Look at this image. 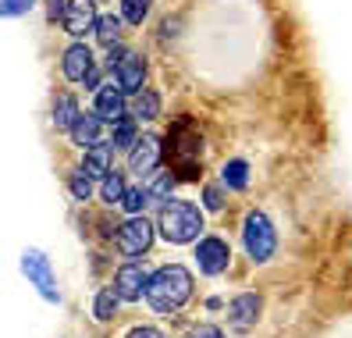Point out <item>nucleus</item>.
<instances>
[{
	"mask_svg": "<svg viewBox=\"0 0 352 338\" xmlns=\"http://www.w3.org/2000/svg\"><path fill=\"white\" fill-rule=\"evenodd\" d=\"M196 282H192V271L182 267V264H164L150 274V288H146V303L153 313L160 317H175L185 303L192 299Z\"/></svg>",
	"mask_w": 352,
	"mask_h": 338,
	"instance_id": "f257e3e1",
	"label": "nucleus"
},
{
	"mask_svg": "<svg viewBox=\"0 0 352 338\" xmlns=\"http://www.w3.org/2000/svg\"><path fill=\"white\" fill-rule=\"evenodd\" d=\"M168 160H171V171L182 182H199V157H203V136H199V125L192 118H178L171 129H168Z\"/></svg>",
	"mask_w": 352,
	"mask_h": 338,
	"instance_id": "f03ea898",
	"label": "nucleus"
},
{
	"mask_svg": "<svg viewBox=\"0 0 352 338\" xmlns=\"http://www.w3.org/2000/svg\"><path fill=\"white\" fill-rule=\"evenodd\" d=\"M157 228L164 242L171 246H189V242H199L203 239V228H206V218L203 210L192 203V200H168L157 214Z\"/></svg>",
	"mask_w": 352,
	"mask_h": 338,
	"instance_id": "7ed1b4c3",
	"label": "nucleus"
},
{
	"mask_svg": "<svg viewBox=\"0 0 352 338\" xmlns=\"http://www.w3.org/2000/svg\"><path fill=\"white\" fill-rule=\"evenodd\" d=\"M242 246L253 264H271L278 253V228L267 210H250L242 221Z\"/></svg>",
	"mask_w": 352,
	"mask_h": 338,
	"instance_id": "20e7f679",
	"label": "nucleus"
},
{
	"mask_svg": "<svg viewBox=\"0 0 352 338\" xmlns=\"http://www.w3.org/2000/svg\"><path fill=\"white\" fill-rule=\"evenodd\" d=\"M107 72H111V78H114L129 96H135V93L146 89V72H150V68H146V57L135 54V50L114 47L111 57H107Z\"/></svg>",
	"mask_w": 352,
	"mask_h": 338,
	"instance_id": "39448f33",
	"label": "nucleus"
},
{
	"mask_svg": "<svg viewBox=\"0 0 352 338\" xmlns=\"http://www.w3.org/2000/svg\"><path fill=\"white\" fill-rule=\"evenodd\" d=\"M157 239V224H150L142 214L135 218H125L118 224V235H114V246L121 257H129V260H139V257H146L150 246Z\"/></svg>",
	"mask_w": 352,
	"mask_h": 338,
	"instance_id": "423d86ee",
	"label": "nucleus"
},
{
	"mask_svg": "<svg viewBox=\"0 0 352 338\" xmlns=\"http://www.w3.org/2000/svg\"><path fill=\"white\" fill-rule=\"evenodd\" d=\"M22 271L29 285L43 295L47 303H60V292H57V278H54V267H50V257L43 249H25L22 253Z\"/></svg>",
	"mask_w": 352,
	"mask_h": 338,
	"instance_id": "0eeeda50",
	"label": "nucleus"
},
{
	"mask_svg": "<svg viewBox=\"0 0 352 338\" xmlns=\"http://www.w3.org/2000/svg\"><path fill=\"white\" fill-rule=\"evenodd\" d=\"M196 267L206 278H221V274L232 267V246L221 235H203L196 242Z\"/></svg>",
	"mask_w": 352,
	"mask_h": 338,
	"instance_id": "6e6552de",
	"label": "nucleus"
},
{
	"mask_svg": "<svg viewBox=\"0 0 352 338\" xmlns=\"http://www.w3.org/2000/svg\"><path fill=\"white\" fill-rule=\"evenodd\" d=\"M114 292L121 295L125 303H139V299H146V288H150V271L142 267L139 260H129V264H121L114 271Z\"/></svg>",
	"mask_w": 352,
	"mask_h": 338,
	"instance_id": "1a4fd4ad",
	"label": "nucleus"
},
{
	"mask_svg": "<svg viewBox=\"0 0 352 338\" xmlns=\"http://www.w3.org/2000/svg\"><path fill=\"white\" fill-rule=\"evenodd\" d=\"M160 160H164V142H160V136H153V132L139 136V142L129 150V167H132L142 182H146L153 171H160Z\"/></svg>",
	"mask_w": 352,
	"mask_h": 338,
	"instance_id": "9d476101",
	"label": "nucleus"
},
{
	"mask_svg": "<svg viewBox=\"0 0 352 338\" xmlns=\"http://www.w3.org/2000/svg\"><path fill=\"white\" fill-rule=\"evenodd\" d=\"M96 57L89 50V43H82V39H75V43L60 54V75H65L68 82H78V86H86V78L96 72Z\"/></svg>",
	"mask_w": 352,
	"mask_h": 338,
	"instance_id": "9b49d317",
	"label": "nucleus"
},
{
	"mask_svg": "<svg viewBox=\"0 0 352 338\" xmlns=\"http://www.w3.org/2000/svg\"><path fill=\"white\" fill-rule=\"evenodd\" d=\"M96 22H100L96 0H68L65 18H60V29H65L72 39H82L86 32H96Z\"/></svg>",
	"mask_w": 352,
	"mask_h": 338,
	"instance_id": "f8f14e48",
	"label": "nucleus"
},
{
	"mask_svg": "<svg viewBox=\"0 0 352 338\" xmlns=\"http://www.w3.org/2000/svg\"><path fill=\"white\" fill-rule=\"evenodd\" d=\"M93 111L107 121V125H114L118 118L129 114V93L121 89L118 82H103V86L93 93Z\"/></svg>",
	"mask_w": 352,
	"mask_h": 338,
	"instance_id": "ddd939ff",
	"label": "nucleus"
},
{
	"mask_svg": "<svg viewBox=\"0 0 352 338\" xmlns=\"http://www.w3.org/2000/svg\"><path fill=\"white\" fill-rule=\"evenodd\" d=\"M103 129H107V121H103L96 111H82L78 121L72 125L68 139H72V146H78V150H93V146L103 142Z\"/></svg>",
	"mask_w": 352,
	"mask_h": 338,
	"instance_id": "4468645a",
	"label": "nucleus"
},
{
	"mask_svg": "<svg viewBox=\"0 0 352 338\" xmlns=\"http://www.w3.org/2000/svg\"><path fill=\"white\" fill-rule=\"evenodd\" d=\"M260 310H263V299L256 292H239L232 303H228V321L235 328H253L260 321Z\"/></svg>",
	"mask_w": 352,
	"mask_h": 338,
	"instance_id": "2eb2a0df",
	"label": "nucleus"
},
{
	"mask_svg": "<svg viewBox=\"0 0 352 338\" xmlns=\"http://www.w3.org/2000/svg\"><path fill=\"white\" fill-rule=\"evenodd\" d=\"M78 114H82V107H78L75 93L57 89V93H54V107H50V121H54V129H57V132H72V125L78 121Z\"/></svg>",
	"mask_w": 352,
	"mask_h": 338,
	"instance_id": "dca6fc26",
	"label": "nucleus"
},
{
	"mask_svg": "<svg viewBox=\"0 0 352 338\" xmlns=\"http://www.w3.org/2000/svg\"><path fill=\"white\" fill-rule=\"evenodd\" d=\"M82 171L93 175V178H103L114 171V142H100L93 150H82Z\"/></svg>",
	"mask_w": 352,
	"mask_h": 338,
	"instance_id": "f3484780",
	"label": "nucleus"
},
{
	"mask_svg": "<svg viewBox=\"0 0 352 338\" xmlns=\"http://www.w3.org/2000/svg\"><path fill=\"white\" fill-rule=\"evenodd\" d=\"M129 178H125V171H114L111 175H103L100 178V200H103V207H121L125 203V196H129Z\"/></svg>",
	"mask_w": 352,
	"mask_h": 338,
	"instance_id": "a211bd4d",
	"label": "nucleus"
},
{
	"mask_svg": "<svg viewBox=\"0 0 352 338\" xmlns=\"http://www.w3.org/2000/svg\"><path fill=\"white\" fill-rule=\"evenodd\" d=\"M129 114H135L139 121H157L160 114H164V100H160V93L157 89H142V93H135L132 96V107H129Z\"/></svg>",
	"mask_w": 352,
	"mask_h": 338,
	"instance_id": "6ab92c4d",
	"label": "nucleus"
},
{
	"mask_svg": "<svg viewBox=\"0 0 352 338\" xmlns=\"http://www.w3.org/2000/svg\"><path fill=\"white\" fill-rule=\"evenodd\" d=\"M221 185L228 193H245V189H250V164L242 157H232L221 167Z\"/></svg>",
	"mask_w": 352,
	"mask_h": 338,
	"instance_id": "aec40b11",
	"label": "nucleus"
},
{
	"mask_svg": "<svg viewBox=\"0 0 352 338\" xmlns=\"http://www.w3.org/2000/svg\"><path fill=\"white\" fill-rule=\"evenodd\" d=\"M121 25H129L121 14H100V22H96V43L107 47V50L121 47V36H125V29H121Z\"/></svg>",
	"mask_w": 352,
	"mask_h": 338,
	"instance_id": "412c9836",
	"label": "nucleus"
},
{
	"mask_svg": "<svg viewBox=\"0 0 352 338\" xmlns=\"http://www.w3.org/2000/svg\"><path fill=\"white\" fill-rule=\"evenodd\" d=\"M111 142H114V150H132V146L139 142V118L135 114H125V118H118L111 125Z\"/></svg>",
	"mask_w": 352,
	"mask_h": 338,
	"instance_id": "4be33fe9",
	"label": "nucleus"
},
{
	"mask_svg": "<svg viewBox=\"0 0 352 338\" xmlns=\"http://www.w3.org/2000/svg\"><path fill=\"white\" fill-rule=\"evenodd\" d=\"M121 303H125V299L114 292V285L96 288V295H93V317H96L100 324H107V321H114V317H118V306Z\"/></svg>",
	"mask_w": 352,
	"mask_h": 338,
	"instance_id": "5701e85b",
	"label": "nucleus"
},
{
	"mask_svg": "<svg viewBox=\"0 0 352 338\" xmlns=\"http://www.w3.org/2000/svg\"><path fill=\"white\" fill-rule=\"evenodd\" d=\"M175 182H178V175H171V171H153L146 182H142V185H146L150 189V200L153 203H168L171 200V189H175Z\"/></svg>",
	"mask_w": 352,
	"mask_h": 338,
	"instance_id": "b1692460",
	"label": "nucleus"
},
{
	"mask_svg": "<svg viewBox=\"0 0 352 338\" xmlns=\"http://www.w3.org/2000/svg\"><path fill=\"white\" fill-rule=\"evenodd\" d=\"M68 193L75 203H89L93 200V175H86L82 167H75V171L68 175Z\"/></svg>",
	"mask_w": 352,
	"mask_h": 338,
	"instance_id": "393cba45",
	"label": "nucleus"
},
{
	"mask_svg": "<svg viewBox=\"0 0 352 338\" xmlns=\"http://www.w3.org/2000/svg\"><path fill=\"white\" fill-rule=\"evenodd\" d=\"M150 11H153V0H121V18H125L132 29H139L146 22Z\"/></svg>",
	"mask_w": 352,
	"mask_h": 338,
	"instance_id": "a878e982",
	"label": "nucleus"
},
{
	"mask_svg": "<svg viewBox=\"0 0 352 338\" xmlns=\"http://www.w3.org/2000/svg\"><path fill=\"white\" fill-rule=\"evenodd\" d=\"M153 200H150V189L146 185H132L129 189V196H125V203H121V210H125L129 218H135V214H142Z\"/></svg>",
	"mask_w": 352,
	"mask_h": 338,
	"instance_id": "bb28decb",
	"label": "nucleus"
},
{
	"mask_svg": "<svg viewBox=\"0 0 352 338\" xmlns=\"http://www.w3.org/2000/svg\"><path fill=\"white\" fill-rule=\"evenodd\" d=\"M36 8V0H0V14L4 18H22Z\"/></svg>",
	"mask_w": 352,
	"mask_h": 338,
	"instance_id": "cd10ccee",
	"label": "nucleus"
},
{
	"mask_svg": "<svg viewBox=\"0 0 352 338\" xmlns=\"http://www.w3.org/2000/svg\"><path fill=\"white\" fill-rule=\"evenodd\" d=\"M203 207L206 210H221L224 207V196H221L217 185H203Z\"/></svg>",
	"mask_w": 352,
	"mask_h": 338,
	"instance_id": "c85d7f7f",
	"label": "nucleus"
},
{
	"mask_svg": "<svg viewBox=\"0 0 352 338\" xmlns=\"http://www.w3.org/2000/svg\"><path fill=\"white\" fill-rule=\"evenodd\" d=\"M185 338H224V331L217 324H192Z\"/></svg>",
	"mask_w": 352,
	"mask_h": 338,
	"instance_id": "c756f323",
	"label": "nucleus"
},
{
	"mask_svg": "<svg viewBox=\"0 0 352 338\" xmlns=\"http://www.w3.org/2000/svg\"><path fill=\"white\" fill-rule=\"evenodd\" d=\"M125 338H168V335H164L160 328H153V324H135Z\"/></svg>",
	"mask_w": 352,
	"mask_h": 338,
	"instance_id": "7c9ffc66",
	"label": "nucleus"
},
{
	"mask_svg": "<svg viewBox=\"0 0 352 338\" xmlns=\"http://www.w3.org/2000/svg\"><path fill=\"white\" fill-rule=\"evenodd\" d=\"M65 8H68V0H50V4H47V18H50V22L65 18Z\"/></svg>",
	"mask_w": 352,
	"mask_h": 338,
	"instance_id": "2f4dec72",
	"label": "nucleus"
}]
</instances>
